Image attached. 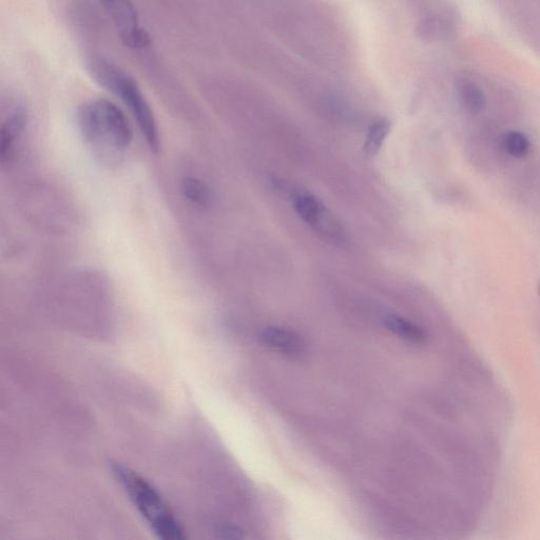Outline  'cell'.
Masks as SVG:
<instances>
[{
	"instance_id": "obj_12",
	"label": "cell",
	"mask_w": 540,
	"mask_h": 540,
	"mask_svg": "<svg viewBox=\"0 0 540 540\" xmlns=\"http://www.w3.org/2000/svg\"><path fill=\"white\" fill-rule=\"evenodd\" d=\"M501 146L509 156L516 159L527 157L531 147L526 135L514 130L505 133L503 139H501Z\"/></svg>"
},
{
	"instance_id": "obj_3",
	"label": "cell",
	"mask_w": 540,
	"mask_h": 540,
	"mask_svg": "<svg viewBox=\"0 0 540 540\" xmlns=\"http://www.w3.org/2000/svg\"><path fill=\"white\" fill-rule=\"evenodd\" d=\"M112 471L154 534L164 540L186 538L185 531L175 514L171 512L157 489L144 477L119 464L113 465Z\"/></svg>"
},
{
	"instance_id": "obj_1",
	"label": "cell",
	"mask_w": 540,
	"mask_h": 540,
	"mask_svg": "<svg viewBox=\"0 0 540 540\" xmlns=\"http://www.w3.org/2000/svg\"><path fill=\"white\" fill-rule=\"evenodd\" d=\"M77 126L86 144L104 162H115L124 156L133 140L126 114L108 100L85 103L76 114Z\"/></svg>"
},
{
	"instance_id": "obj_7",
	"label": "cell",
	"mask_w": 540,
	"mask_h": 540,
	"mask_svg": "<svg viewBox=\"0 0 540 540\" xmlns=\"http://www.w3.org/2000/svg\"><path fill=\"white\" fill-rule=\"evenodd\" d=\"M457 95L460 106L470 114H479L486 108V95L475 82L470 80L459 81Z\"/></svg>"
},
{
	"instance_id": "obj_4",
	"label": "cell",
	"mask_w": 540,
	"mask_h": 540,
	"mask_svg": "<svg viewBox=\"0 0 540 540\" xmlns=\"http://www.w3.org/2000/svg\"><path fill=\"white\" fill-rule=\"evenodd\" d=\"M101 3L125 46L133 50L150 46L151 38L141 26L138 10L132 0H101Z\"/></svg>"
},
{
	"instance_id": "obj_9",
	"label": "cell",
	"mask_w": 540,
	"mask_h": 540,
	"mask_svg": "<svg viewBox=\"0 0 540 540\" xmlns=\"http://www.w3.org/2000/svg\"><path fill=\"white\" fill-rule=\"evenodd\" d=\"M183 196L192 204L209 207L215 201L214 191L204 181L187 177L182 181Z\"/></svg>"
},
{
	"instance_id": "obj_8",
	"label": "cell",
	"mask_w": 540,
	"mask_h": 540,
	"mask_svg": "<svg viewBox=\"0 0 540 540\" xmlns=\"http://www.w3.org/2000/svg\"><path fill=\"white\" fill-rule=\"evenodd\" d=\"M385 327L396 336L411 343L422 344L428 335L417 324L399 316H389L384 320Z\"/></svg>"
},
{
	"instance_id": "obj_6",
	"label": "cell",
	"mask_w": 540,
	"mask_h": 540,
	"mask_svg": "<svg viewBox=\"0 0 540 540\" xmlns=\"http://www.w3.org/2000/svg\"><path fill=\"white\" fill-rule=\"evenodd\" d=\"M27 113L24 109H16L2 127V143H0V156L4 162L10 158L16 140L26 127Z\"/></svg>"
},
{
	"instance_id": "obj_5",
	"label": "cell",
	"mask_w": 540,
	"mask_h": 540,
	"mask_svg": "<svg viewBox=\"0 0 540 540\" xmlns=\"http://www.w3.org/2000/svg\"><path fill=\"white\" fill-rule=\"evenodd\" d=\"M261 343L268 350L289 358H300L306 353V342L296 332L282 327H267L260 334Z\"/></svg>"
},
{
	"instance_id": "obj_2",
	"label": "cell",
	"mask_w": 540,
	"mask_h": 540,
	"mask_svg": "<svg viewBox=\"0 0 540 540\" xmlns=\"http://www.w3.org/2000/svg\"><path fill=\"white\" fill-rule=\"evenodd\" d=\"M88 69L93 79L112 92L128 108L153 150L160 147V135L156 117L143 91L133 77L124 69L103 57H92Z\"/></svg>"
},
{
	"instance_id": "obj_13",
	"label": "cell",
	"mask_w": 540,
	"mask_h": 540,
	"mask_svg": "<svg viewBox=\"0 0 540 540\" xmlns=\"http://www.w3.org/2000/svg\"><path fill=\"white\" fill-rule=\"evenodd\" d=\"M539 295H540V285H539Z\"/></svg>"
},
{
	"instance_id": "obj_11",
	"label": "cell",
	"mask_w": 540,
	"mask_h": 540,
	"mask_svg": "<svg viewBox=\"0 0 540 540\" xmlns=\"http://www.w3.org/2000/svg\"><path fill=\"white\" fill-rule=\"evenodd\" d=\"M294 206L300 218L310 226L326 208L319 199L307 194L296 196Z\"/></svg>"
},
{
	"instance_id": "obj_10",
	"label": "cell",
	"mask_w": 540,
	"mask_h": 540,
	"mask_svg": "<svg viewBox=\"0 0 540 540\" xmlns=\"http://www.w3.org/2000/svg\"><path fill=\"white\" fill-rule=\"evenodd\" d=\"M391 130V123L387 119H378L371 126L366 135L364 151L369 156H375L381 149Z\"/></svg>"
}]
</instances>
